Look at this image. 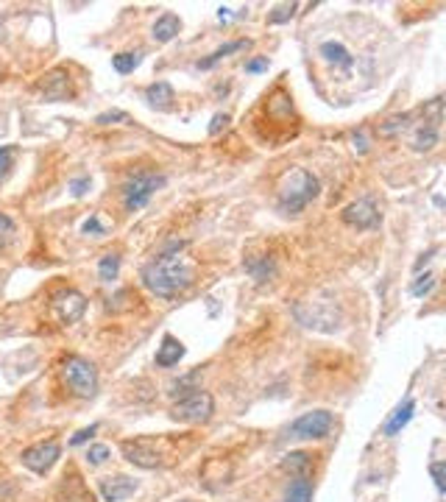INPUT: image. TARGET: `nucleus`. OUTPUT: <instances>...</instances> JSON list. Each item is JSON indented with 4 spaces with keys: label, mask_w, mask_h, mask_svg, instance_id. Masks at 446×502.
<instances>
[{
    "label": "nucleus",
    "mask_w": 446,
    "mask_h": 502,
    "mask_svg": "<svg viewBox=\"0 0 446 502\" xmlns=\"http://www.w3.org/2000/svg\"><path fill=\"white\" fill-rule=\"evenodd\" d=\"M295 9H299V3H284V6H276V9H273V15L268 17V23H273V26L287 23V20L295 15Z\"/></svg>",
    "instance_id": "c85d7f7f"
},
{
    "label": "nucleus",
    "mask_w": 446,
    "mask_h": 502,
    "mask_svg": "<svg viewBox=\"0 0 446 502\" xmlns=\"http://www.w3.org/2000/svg\"><path fill=\"white\" fill-rule=\"evenodd\" d=\"M50 307H53V313L59 316L61 324H76V321H81V316L87 310V299L79 291L64 288V291L50 296Z\"/></svg>",
    "instance_id": "1a4fd4ad"
},
{
    "label": "nucleus",
    "mask_w": 446,
    "mask_h": 502,
    "mask_svg": "<svg viewBox=\"0 0 446 502\" xmlns=\"http://www.w3.org/2000/svg\"><path fill=\"white\" fill-rule=\"evenodd\" d=\"M332 427H335V416L329 410H307L284 427V438L287 441H321L332 433Z\"/></svg>",
    "instance_id": "7ed1b4c3"
},
{
    "label": "nucleus",
    "mask_w": 446,
    "mask_h": 502,
    "mask_svg": "<svg viewBox=\"0 0 446 502\" xmlns=\"http://www.w3.org/2000/svg\"><path fill=\"white\" fill-rule=\"evenodd\" d=\"M165 184H168L165 173H154V171H139V173H134L123 184V206H126V212L142 209L148 201L154 198V193L162 190Z\"/></svg>",
    "instance_id": "39448f33"
},
{
    "label": "nucleus",
    "mask_w": 446,
    "mask_h": 502,
    "mask_svg": "<svg viewBox=\"0 0 446 502\" xmlns=\"http://www.w3.org/2000/svg\"><path fill=\"white\" fill-rule=\"evenodd\" d=\"M429 474H432V480H435L438 494H443V491H446V483H443V463H440V461H435V463L429 466Z\"/></svg>",
    "instance_id": "2f4dec72"
},
{
    "label": "nucleus",
    "mask_w": 446,
    "mask_h": 502,
    "mask_svg": "<svg viewBox=\"0 0 446 502\" xmlns=\"http://www.w3.org/2000/svg\"><path fill=\"white\" fill-rule=\"evenodd\" d=\"M182 31V20H179V15H173V12H165L157 23H154V31H151V37H154V42H171L176 34Z\"/></svg>",
    "instance_id": "2eb2a0df"
},
{
    "label": "nucleus",
    "mask_w": 446,
    "mask_h": 502,
    "mask_svg": "<svg viewBox=\"0 0 446 502\" xmlns=\"http://www.w3.org/2000/svg\"><path fill=\"white\" fill-rule=\"evenodd\" d=\"M262 70H268V56L251 59V61L246 64V73H262Z\"/></svg>",
    "instance_id": "f704fd0d"
},
{
    "label": "nucleus",
    "mask_w": 446,
    "mask_h": 502,
    "mask_svg": "<svg viewBox=\"0 0 446 502\" xmlns=\"http://www.w3.org/2000/svg\"><path fill=\"white\" fill-rule=\"evenodd\" d=\"M12 165H14V146H0V182L9 176Z\"/></svg>",
    "instance_id": "cd10ccee"
},
{
    "label": "nucleus",
    "mask_w": 446,
    "mask_h": 502,
    "mask_svg": "<svg viewBox=\"0 0 446 502\" xmlns=\"http://www.w3.org/2000/svg\"><path fill=\"white\" fill-rule=\"evenodd\" d=\"M70 190H72V195H76V198L87 195V190H90V176H81V179H72V182H70Z\"/></svg>",
    "instance_id": "72a5a7b5"
},
{
    "label": "nucleus",
    "mask_w": 446,
    "mask_h": 502,
    "mask_svg": "<svg viewBox=\"0 0 446 502\" xmlns=\"http://www.w3.org/2000/svg\"><path fill=\"white\" fill-rule=\"evenodd\" d=\"M246 271L254 276V282H271L273 276H276V262H273V257H268V254H262V257H249L246 260Z\"/></svg>",
    "instance_id": "dca6fc26"
},
{
    "label": "nucleus",
    "mask_w": 446,
    "mask_h": 502,
    "mask_svg": "<svg viewBox=\"0 0 446 502\" xmlns=\"http://www.w3.org/2000/svg\"><path fill=\"white\" fill-rule=\"evenodd\" d=\"M184 243H176L165 254L154 257L142 268V284L159 299H176L195 282V265L182 254Z\"/></svg>",
    "instance_id": "f257e3e1"
},
{
    "label": "nucleus",
    "mask_w": 446,
    "mask_h": 502,
    "mask_svg": "<svg viewBox=\"0 0 446 502\" xmlns=\"http://www.w3.org/2000/svg\"><path fill=\"white\" fill-rule=\"evenodd\" d=\"M249 45H251L249 39H235V42L220 45L217 50H212L206 59H201V61H198V70H209V67H215L220 59H226V56H232V53H237V50H246Z\"/></svg>",
    "instance_id": "f3484780"
},
{
    "label": "nucleus",
    "mask_w": 446,
    "mask_h": 502,
    "mask_svg": "<svg viewBox=\"0 0 446 502\" xmlns=\"http://www.w3.org/2000/svg\"><path fill=\"white\" fill-rule=\"evenodd\" d=\"M14 235H17V226H14V221L9 218V215H3V212H0V249H6V246L14 240Z\"/></svg>",
    "instance_id": "a878e982"
},
{
    "label": "nucleus",
    "mask_w": 446,
    "mask_h": 502,
    "mask_svg": "<svg viewBox=\"0 0 446 502\" xmlns=\"http://www.w3.org/2000/svg\"><path fill=\"white\" fill-rule=\"evenodd\" d=\"M81 232H84V235H93V238H104V235H106V226L101 224L98 215H90V218L84 221V226H81Z\"/></svg>",
    "instance_id": "c756f323"
},
{
    "label": "nucleus",
    "mask_w": 446,
    "mask_h": 502,
    "mask_svg": "<svg viewBox=\"0 0 446 502\" xmlns=\"http://www.w3.org/2000/svg\"><path fill=\"white\" fill-rule=\"evenodd\" d=\"M226 123H229V115H215L212 117V126H209V134L215 137L220 128H226Z\"/></svg>",
    "instance_id": "c9c22d12"
},
{
    "label": "nucleus",
    "mask_w": 446,
    "mask_h": 502,
    "mask_svg": "<svg viewBox=\"0 0 446 502\" xmlns=\"http://www.w3.org/2000/svg\"><path fill=\"white\" fill-rule=\"evenodd\" d=\"M59 458H61V447H59V441H53V438H50V441H39V444L23 450V455H20L23 466L31 469L34 474H48V472L59 463Z\"/></svg>",
    "instance_id": "6e6552de"
},
{
    "label": "nucleus",
    "mask_w": 446,
    "mask_h": 502,
    "mask_svg": "<svg viewBox=\"0 0 446 502\" xmlns=\"http://www.w3.org/2000/svg\"><path fill=\"white\" fill-rule=\"evenodd\" d=\"M145 101L151 104L154 109H171V101H173V87L168 81H157L145 90Z\"/></svg>",
    "instance_id": "a211bd4d"
},
{
    "label": "nucleus",
    "mask_w": 446,
    "mask_h": 502,
    "mask_svg": "<svg viewBox=\"0 0 446 502\" xmlns=\"http://www.w3.org/2000/svg\"><path fill=\"white\" fill-rule=\"evenodd\" d=\"M139 61H142V53H139V50H137V53H117V56H112V67L117 70L120 76L134 73V70L139 67Z\"/></svg>",
    "instance_id": "5701e85b"
},
{
    "label": "nucleus",
    "mask_w": 446,
    "mask_h": 502,
    "mask_svg": "<svg viewBox=\"0 0 446 502\" xmlns=\"http://www.w3.org/2000/svg\"><path fill=\"white\" fill-rule=\"evenodd\" d=\"M123 458L139 469H159L165 463V452H162V438H134V441H123L120 444Z\"/></svg>",
    "instance_id": "0eeeda50"
},
{
    "label": "nucleus",
    "mask_w": 446,
    "mask_h": 502,
    "mask_svg": "<svg viewBox=\"0 0 446 502\" xmlns=\"http://www.w3.org/2000/svg\"><path fill=\"white\" fill-rule=\"evenodd\" d=\"M184 343L179 340V338H173V335H165L162 338V346L157 349V366L159 369H173L182 357H184Z\"/></svg>",
    "instance_id": "ddd939ff"
},
{
    "label": "nucleus",
    "mask_w": 446,
    "mask_h": 502,
    "mask_svg": "<svg viewBox=\"0 0 446 502\" xmlns=\"http://www.w3.org/2000/svg\"><path fill=\"white\" fill-rule=\"evenodd\" d=\"M432 288H435V273H418L416 276V282L410 284V293L416 296V299H424V296H429L432 293Z\"/></svg>",
    "instance_id": "393cba45"
},
{
    "label": "nucleus",
    "mask_w": 446,
    "mask_h": 502,
    "mask_svg": "<svg viewBox=\"0 0 446 502\" xmlns=\"http://www.w3.org/2000/svg\"><path fill=\"white\" fill-rule=\"evenodd\" d=\"M61 76H64L61 70H53V73L45 76V81H42V95H45L48 101H61V98L67 95V79H61Z\"/></svg>",
    "instance_id": "412c9836"
},
{
    "label": "nucleus",
    "mask_w": 446,
    "mask_h": 502,
    "mask_svg": "<svg viewBox=\"0 0 446 502\" xmlns=\"http://www.w3.org/2000/svg\"><path fill=\"white\" fill-rule=\"evenodd\" d=\"M109 447L106 444H93L90 450H87V463L90 466H101V463H106L109 461Z\"/></svg>",
    "instance_id": "bb28decb"
},
{
    "label": "nucleus",
    "mask_w": 446,
    "mask_h": 502,
    "mask_svg": "<svg viewBox=\"0 0 446 502\" xmlns=\"http://www.w3.org/2000/svg\"><path fill=\"white\" fill-rule=\"evenodd\" d=\"M139 488V483L134 477L126 474H115V477H101L98 480V491L104 496V502H126L128 496H134Z\"/></svg>",
    "instance_id": "9b49d317"
},
{
    "label": "nucleus",
    "mask_w": 446,
    "mask_h": 502,
    "mask_svg": "<svg viewBox=\"0 0 446 502\" xmlns=\"http://www.w3.org/2000/svg\"><path fill=\"white\" fill-rule=\"evenodd\" d=\"M310 466H313V455H307V452H290L282 458V469L290 472L293 477H307Z\"/></svg>",
    "instance_id": "aec40b11"
},
{
    "label": "nucleus",
    "mask_w": 446,
    "mask_h": 502,
    "mask_svg": "<svg viewBox=\"0 0 446 502\" xmlns=\"http://www.w3.org/2000/svg\"><path fill=\"white\" fill-rule=\"evenodd\" d=\"M117 273H120V254H104L98 262V276L104 282H112L117 279Z\"/></svg>",
    "instance_id": "b1692460"
},
{
    "label": "nucleus",
    "mask_w": 446,
    "mask_h": 502,
    "mask_svg": "<svg viewBox=\"0 0 446 502\" xmlns=\"http://www.w3.org/2000/svg\"><path fill=\"white\" fill-rule=\"evenodd\" d=\"M61 377L67 388L81 399H93L98 394V371L90 360H84L79 354H70L61 360Z\"/></svg>",
    "instance_id": "20e7f679"
},
{
    "label": "nucleus",
    "mask_w": 446,
    "mask_h": 502,
    "mask_svg": "<svg viewBox=\"0 0 446 502\" xmlns=\"http://www.w3.org/2000/svg\"><path fill=\"white\" fill-rule=\"evenodd\" d=\"M182 502H190V499H182Z\"/></svg>",
    "instance_id": "4c0bfd02"
},
{
    "label": "nucleus",
    "mask_w": 446,
    "mask_h": 502,
    "mask_svg": "<svg viewBox=\"0 0 446 502\" xmlns=\"http://www.w3.org/2000/svg\"><path fill=\"white\" fill-rule=\"evenodd\" d=\"M343 224L365 232V229H377L380 226V209L371 198H360V201H351L346 209H343Z\"/></svg>",
    "instance_id": "9d476101"
},
{
    "label": "nucleus",
    "mask_w": 446,
    "mask_h": 502,
    "mask_svg": "<svg viewBox=\"0 0 446 502\" xmlns=\"http://www.w3.org/2000/svg\"><path fill=\"white\" fill-rule=\"evenodd\" d=\"M284 502H313V480L310 477H293L287 491H284Z\"/></svg>",
    "instance_id": "6ab92c4d"
},
{
    "label": "nucleus",
    "mask_w": 446,
    "mask_h": 502,
    "mask_svg": "<svg viewBox=\"0 0 446 502\" xmlns=\"http://www.w3.org/2000/svg\"><path fill=\"white\" fill-rule=\"evenodd\" d=\"M215 413V399L209 391H190L184 394L173 407H171V418L173 421H182V424H206Z\"/></svg>",
    "instance_id": "423d86ee"
},
{
    "label": "nucleus",
    "mask_w": 446,
    "mask_h": 502,
    "mask_svg": "<svg viewBox=\"0 0 446 502\" xmlns=\"http://www.w3.org/2000/svg\"><path fill=\"white\" fill-rule=\"evenodd\" d=\"M351 139H354V148H357V151H365V148H368V142H365V134H362V131H354Z\"/></svg>",
    "instance_id": "e433bc0d"
},
{
    "label": "nucleus",
    "mask_w": 446,
    "mask_h": 502,
    "mask_svg": "<svg viewBox=\"0 0 446 502\" xmlns=\"http://www.w3.org/2000/svg\"><path fill=\"white\" fill-rule=\"evenodd\" d=\"M98 433V424H90V427H84V429H79L76 436L70 438V447H81V444H87L93 436Z\"/></svg>",
    "instance_id": "7c9ffc66"
},
{
    "label": "nucleus",
    "mask_w": 446,
    "mask_h": 502,
    "mask_svg": "<svg viewBox=\"0 0 446 502\" xmlns=\"http://www.w3.org/2000/svg\"><path fill=\"white\" fill-rule=\"evenodd\" d=\"M115 120H128V115H126V112H120V109H115V112H104V115H98V117H95V123H98V126H109V123H115Z\"/></svg>",
    "instance_id": "473e14b6"
},
{
    "label": "nucleus",
    "mask_w": 446,
    "mask_h": 502,
    "mask_svg": "<svg viewBox=\"0 0 446 502\" xmlns=\"http://www.w3.org/2000/svg\"><path fill=\"white\" fill-rule=\"evenodd\" d=\"M61 491H67V499L64 502H95L93 499V494L87 491V485L76 477V474H70V477H64V483H61Z\"/></svg>",
    "instance_id": "4be33fe9"
},
{
    "label": "nucleus",
    "mask_w": 446,
    "mask_h": 502,
    "mask_svg": "<svg viewBox=\"0 0 446 502\" xmlns=\"http://www.w3.org/2000/svg\"><path fill=\"white\" fill-rule=\"evenodd\" d=\"M321 193L318 176H313L304 168H293L282 176L276 187V209L284 215H299L310 201H316Z\"/></svg>",
    "instance_id": "f03ea898"
},
{
    "label": "nucleus",
    "mask_w": 446,
    "mask_h": 502,
    "mask_svg": "<svg viewBox=\"0 0 446 502\" xmlns=\"http://www.w3.org/2000/svg\"><path fill=\"white\" fill-rule=\"evenodd\" d=\"M318 53L324 56V61H329V64H335V67H343V70H349V67L354 64V56L346 50V45H343V42H335V39L321 42Z\"/></svg>",
    "instance_id": "4468645a"
},
{
    "label": "nucleus",
    "mask_w": 446,
    "mask_h": 502,
    "mask_svg": "<svg viewBox=\"0 0 446 502\" xmlns=\"http://www.w3.org/2000/svg\"><path fill=\"white\" fill-rule=\"evenodd\" d=\"M413 413H416V399H413V396H407V399H405V402H402V405H399V407H396V410L391 413V418L385 421V429H382V433H385L388 438L399 436L402 429H405V427L410 424Z\"/></svg>",
    "instance_id": "f8f14e48"
}]
</instances>
